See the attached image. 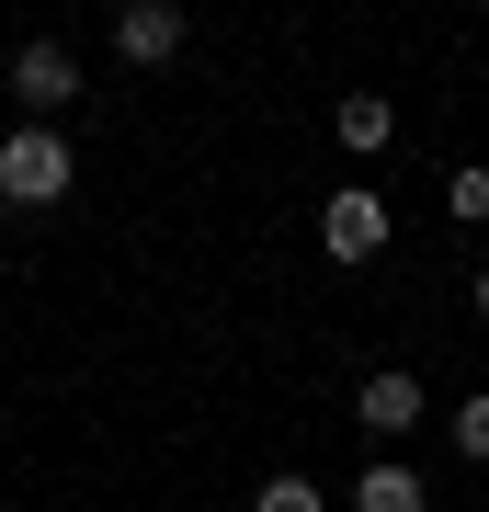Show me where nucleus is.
<instances>
[{"label":"nucleus","instance_id":"f257e3e1","mask_svg":"<svg viewBox=\"0 0 489 512\" xmlns=\"http://www.w3.org/2000/svg\"><path fill=\"white\" fill-rule=\"evenodd\" d=\"M69 183H80V160H69L57 126H12L0 137V205H57Z\"/></svg>","mask_w":489,"mask_h":512},{"label":"nucleus","instance_id":"f03ea898","mask_svg":"<svg viewBox=\"0 0 489 512\" xmlns=\"http://www.w3.org/2000/svg\"><path fill=\"white\" fill-rule=\"evenodd\" d=\"M319 251L330 262H376L387 251V194L376 183H342V194L319 205Z\"/></svg>","mask_w":489,"mask_h":512},{"label":"nucleus","instance_id":"7ed1b4c3","mask_svg":"<svg viewBox=\"0 0 489 512\" xmlns=\"http://www.w3.org/2000/svg\"><path fill=\"white\" fill-rule=\"evenodd\" d=\"M12 92H23V126L69 114V103H80V69H69V46H57V35H35V46L12 57Z\"/></svg>","mask_w":489,"mask_h":512},{"label":"nucleus","instance_id":"20e7f679","mask_svg":"<svg viewBox=\"0 0 489 512\" xmlns=\"http://www.w3.org/2000/svg\"><path fill=\"white\" fill-rule=\"evenodd\" d=\"M114 57L126 69H171L182 57V12L171 0H114Z\"/></svg>","mask_w":489,"mask_h":512},{"label":"nucleus","instance_id":"39448f33","mask_svg":"<svg viewBox=\"0 0 489 512\" xmlns=\"http://www.w3.org/2000/svg\"><path fill=\"white\" fill-rule=\"evenodd\" d=\"M353 410H364V433H376V444H410V421L433 410V399H421V376H410V365H376V376L353 387Z\"/></svg>","mask_w":489,"mask_h":512},{"label":"nucleus","instance_id":"423d86ee","mask_svg":"<svg viewBox=\"0 0 489 512\" xmlns=\"http://www.w3.org/2000/svg\"><path fill=\"white\" fill-rule=\"evenodd\" d=\"M353 512H433V490H421V467H399V456H364Z\"/></svg>","mask_w":489,"mask_h":512},{"label":"nucleus","instance_id":"0eeeda50","mask_svg":"<svg viewBox=\"0 0 489 512\" xmlns=\"http://www.w3.org/2000/svg\"><path fill=\"white\" fill-rule=\"evenodd\" d=\"M330 126H342V148H387V137H399V103H387V92H342Z\"/></svg>","mask_w":489,"mask_h":512},{"label":"nucleus","instance_id":"6e6552de","mask_svg":"<svg viewBox=\"0 0 489 512\" xmlns=\"http://www.w3.org/2000/svg\"><path fill=\"white\" fill-rule=\"evenodd\" d=\"M251 512H330V490H319L308 467H285V478H262V490H251Z\"/></svg>","mask_w":489,"mask_h":512},{"label":"nucleus","instance_id":"1a4fd4ad","mask_svg":"<svg viewBox=\"0 0 489 512\" xmlns=\"http://www.w3.org/2000/svg\"><path fill=\"white\" fill-rule=\"evenodd\" d=\"M444 217H467V228L489 217V171H478V160H467V171H444Z\"/></svg>","mask_w":489,"mask_h":512},{"label":"nucleus","instance_id":"9d476101","mask_svg":"<svg viewBox=\"0 0 489 512\" xmlns=\"http://www.w3.org/2000/svg\"><path fill=\"white\" fill-rule=\"evenodd\" d=\"M455 444H467V456H489V387H478V399H455Z\"/></svg>","mask_w":489,"mask_h":512},{"label":"nucleus","instance_id":"9b49d317","mask_svg":"<svg viewBox=\"0 0 489 512\" xmlns=\"http://www.w3.org/2000/svg\"><path fill=\"white\" fill-rule=\"evenodd\" d=\"M467 308H478V319H489V262H478V274H467Z\"/></svg>","mask_w":489,"mask_h":512}]
</instances>
